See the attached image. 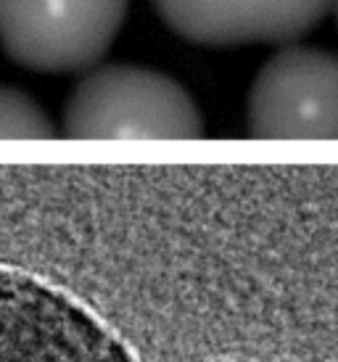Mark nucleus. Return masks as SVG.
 I'll return each instance as SVG.
<instances>
[{"instance_id": "obj_1", "label": "nucleus", "mask_w": 338, "mask_h": 362, "mask_svg": "<svg viewBox=\"0 0 338 362\" xmlns=\"http://www.w3.org/2000/svg\"><path fill=\"white\" fill-rule=\"evenodd\" d=\"M74 141H193L206 135L196 98L175 77L135 64L85 69L64 106Z\"/></svg>"}, {"instance_id": "obj_2", "label": "nucleus", "mask_w": 338, "mask_h": 362, "mask_svg": "<svg viewBox=\"0 0 338 362\" xmlns=\"http://www.w3.org/2000/svg\"><path fill=\"white\" fill-rule=\"evenodd\" d=\"M0 362H138L122 336L77 296L0 264Z\"/></svg>"}, {"instance_id": "obj_3", "label": "nucleus", "mask_w": 338, "mask_h": 362, "mask_svg": "<svg viewBox=\"0 0 338 362\" xmlns=\"http://www.w3.org/2000/svg\"><path fill=\"white\" fill-rule=\"evenodd\" d=\"M129 0H0V48L40 74L100 64L127 19Z\"/></svg>"}, {"instance_id": "obj_4", "label": "nucleus", "mask_w": 338, "mask_h": 362, "mask_svg": "<svg viewBox=\"0 0 338 362\" xmlns=\"http://www.w3.org/2000/svg\"><path fill=\"white\" fill-rule=\"evenodd\" d=\"M246 135L257 141H338V53L291 42L249 88Z\"/></svg>"}, {"instance_id": "obj_5", "label": "nucleus", "mask_w": 338, "mask_h": 362, "mask_svg": "<svg viewBox=\"0 0 338 362\" xmlns=\"http://www.w3.org/2000/svg\"><path fill=\"white\" fill-rule=\"evenodd\" d=\"M182 40L211 48L291 42L336 8V0H153Z\"/></svg>"}, {"instance_id": "obj_6", "label": "nucleus", "mask_w": 338, "mask_h": 362, "mask_svg": "<svg viewBox=\"0 0 338 362\" xmlns=\"http://www.w3.org/2000/svg\"><path fill=\"white\" fill-rule=\"evenodd\" d=\"M53 124L27 93L0 88V138H50Z\"/></svg>"}, {"instance_id": "obj_7", "label": "nucleus", "mask_w": 338, "mask_h": 362, "mask_svg": "<svg viewBox=\"0 0 338 362\" xmlns=\"http://www.w3.org/2000/svg\"><path fill=\"white\" fill-rule=\"evenodd\" d=\"M214 362H259V360H214Z\"/></svg>"}, {"instance_id": "obj_8", "label": "nucleus", "mask_w": 338, "mask_h": 362, "mask_svg": "<svg viewBox=\"0 0 338 362\" xmlns=\"http://www.w3.org/2000/svg\"><path fill=\"white\" fill-rule=\"evenodd\" d=\"M336 8H338V0H336Z\"/></svg>"}]
</instances>
